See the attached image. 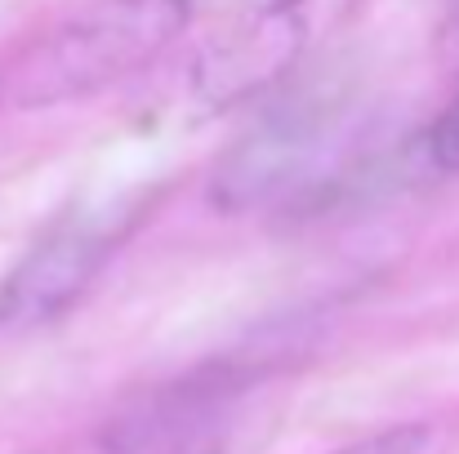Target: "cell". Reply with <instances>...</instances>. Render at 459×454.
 <instances>
[{"label":"cell","instance_id":"1","mask_svg":"<svg viewBox=\"0 0 459 454\" xmlns=\"http://www.w3.org/2000/svg\"><path fill=\"white\" fill-rule=\"evenodd\" d=\"M192 18V0H94L0 63V107L81 103L160 58Z\"/></svg>","mask_w":459,"mask_h":454},{"label":"cell","instance_id":"2","mask_svg":"<svg viewBox=\"0 0 459 454\" xmlns=\"http://www.w3.org/2000/svg\"><path fill=\"white\" fill-rule=\"evenodd\" d=\"M134 218L139 210L126 201L81 210V214L72 210L67 218H58L0 281V325L18 330L67 312L94 286V277L117 254V245L130 236Z\"/></svg>","mask_w":459,"mask_h":454},{"label":"cell","instance_id":"3","mask_svg":"<svg viewBox=\"0 0 459 454\" xmlns=\"http://www.w3.org/2000/svg\"><path fill=\"white\" fill-rule=\"evenodd\" d=\"M334 151H339V112L334 107H325V103L286 107L232 151V160L219 174V196L228 205L268 201L277 192H290L307 178H316L312 169L330 165Z\"/></svg>","mask_w":459,"mask_h":454},{"label":"cell","instance_id":"4","mask_svg":"<svg viewBox=\"0 0 459 454\" xmlns=\"http://www.w3.org/2000/svg\"><path fill=\"white\" fill-rule=\"evenodd\" d=\"M424 156L433 169L442 174H459V99L433 121L429 139H424Z\"/></svg>","mask_w":459,"mask_h":454},{"label":"cell","instance_id":"5","mask_svg":"<svg viewBox=\"0 0 459 454\" xmlns=\"http://www.w3.org/2000/svg\"><path fill=\"white\" fill-rule=\"evenodd\" d=\"M429 428H420V424H402V428H388V433H375V437H366V441H352V446H343V450L334 454H424L429 450Z\"/></svg>","mask_w":459,"mask_h":454},{"label":"cell","instance_id":"6","mask_svg":"<svg viewBox=\"0 0 459 454\" xmlns=\"http://www.w3.org/2000/svg\"><path fill=\"white\" fill-rule=\"evenodd\" d=\"M250 13H259V18H286V13H295L299 4H307V0H241Z\"/></svg>","mask_w":459,"mask_h":454},{"label":"cell","instance_id":"7","mask_svg":"<svg viewBox=\"0 0 459 454\" xmlns=\"http://www.w3.org/2000/svg\"><path fill=\"white\" fill-rule=\"evenodd\" d=\"M451 45H455V54H459V18H455V27H451Z\"/></svg>","mask_w":459,"mask_h":454}]
</instances>
